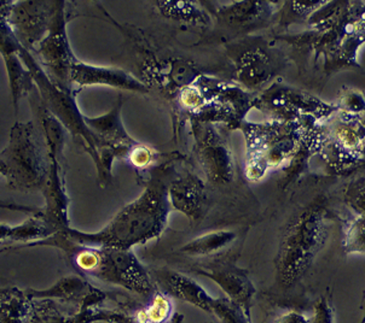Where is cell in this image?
Here are the masks:
<instances>
[{
  "mask_svg": "<svg viewBox=\"0 0 365 323\" xmlns=\"http://www.w3.org/2000/svg\"><path fill=\"white\" fill-rule=\"evenodd\" d=\"M345 248L347 253H363L364 251V218L356 217L351 222L346 234Z\"/></svg>",
  "mask_w": 365,
  "mask_h": 323,
  "instance_id": "18",
  "label": "cell"
},
{
  "mask_svg": "<svg viewBox=\"0 0 365 323\" xmlns=\"http://www.w3.org/2000/svg\"><path fill=\"white\" fill-rule=\"evenodd\" d=\"M168 199L173 208L185 213L191 220H199L203 206L202 182L194 176L180 179L168 187Z\"/></svg>",
  "mask_w": 365,
  "mask_h": 323,
  "instance_id": "12",
  "label": "cell"
},
{
  "mask_svg": "<svg viewBox=\"0 0 365 323\" xmlns=\"http://www.w3.org/2000/svg\"><path fill=\"white\" fill-rule=\"evenodd\" d=\"M159 75L160 83H166L167 87H185L190 86L196 78V71L184 62H172L171 64H165L159 71L151 73V75Z\"/></svg>",
  "mask_w": 365,
  "mask_h": 323,
  "instance_id": "17",
  "label": "cell"
},
{
  "mask_svg": "<svg viewBox=\"0 0 365 323\" xmlns=\"http://www.w3.org/2000/svg\"><path fill=\"white\" fill-rule=\"evenodd\" d=\"M80 268L88 272H102L128 287L148 295L154 291V285L147 270L131 253L123 248H108L106 251L83 250L76 256Z\"/></svg>",
  "mask_w": 365,
  "mask_h": 323,
  "instance_id": "6",
  "label": "cell"
},
{
  "mask_svg": "<svg viewBox=\"0 0 365 323\" xmlns=\"http://www.w3.org/2000/svg\"><path fill=\"white\" fill-rule=\"evenodd\" d=\"M36 110L38 111L41 129L45 135L48 145V156L53 157L57 161H63L64 140H66V129L60 121L46 109L41 99L36 95Z\"/></svg>",
  "mask_w": 365,
  "mask_h": 323,
  "instance_id": "14",
  "label": "cell"
},
{
  "mask_svg": "<svg viewBox=\"0 0 365 323\" xmlns=\"http://www.w3.org/2000/svg\"><path fill=\"white\" fill-rule=\"evenodd\" d=\"M1 174L19 187H36L46 181L50 161L40 151L32 122H16L10 132V142L0 154Z\"/></svg>",
  "mask_w": 365,
  "mask_h": 323,
  "instance_id": "3",
  "label": "cell"
},
{
  "mask_svg": "<svg viewBox=\"0 0 365 323\" xmlns=\"http://www.w3.org/2000/svg\"><path fill=\"white\" fill-rule=\"evenodd\" d=\"M170 211L168 187L160 180L151 181L143 194L126 206L107 228L95 235H85V240L103 248L126 250L159 237Z\"/></svg>",
  "mask_w": 365,
  "mask_h": 323,
  "instance_id": "1",
  "label": "cell"
},
{
  "mask_svg": "<svg viewBox=\"0 0 365 323\" xmlns=\"http://www.w3.org/2000/svg\"><path fill=\"white\" fill-rule=\"evenodd\" d=\"M160 280L166 284L167 290L180 300L201 307L207 312H215L222 323H250L245 317L242 307L227 300H212L202 288L187 276L177 272H166L160 275Z\"/></svg>",
  "mask_w": 365,
  "mask_h": 323,
  "instance_id": "9",
  "label": "cell"
},
{
  "mask_svg": "<svg viewBox=\"0 0 365 323\" xmlns=\"http://www.w3.org/2000/svg\"><path fill=\"white\" fill-rule=\"evenodd\" d=\"M314 323H333L331 310H330V307L324 298L321 302H318L317 305H316Z\"/></svg>",
  "mask_w": 365,
  "mask_h": 323,
  "instance_id": "22",
  "label": "cell"
},
{
  "mask_svg": "<svg viewBox=\"0 0 365 323\" xmlns=\"http://www.w3.org/2000/svg\"><path fill=\"white\" fill-rule=\"evenodd\" d=\"M341 102L346 110L349 111V112H358L359 110H363L364 100L358 92H347L344 95Z\"/></svg>",
  "mask_w": 365,
  "mask_h": 323,
  "instance_id": "21",
  "label": "cell"
},
{
  "mask_svg": "<svg viewBox=\"0 0 365 323\" xmlns=\"http://www.w3.org/2000/svg\"><path fill=\"white\" fill-rule=\"evenodd\" d=\"M324 226L319 208L307 209L290 226L277 257L278 277L283 284H293L305 272L321 248Z\"/></svg>",
  "mask_w": 365,
  "mask_h": 323,
  "instance_id": "4",
  "label": "cell"
},
{
  "mask_svg": "<svg viewBox=\"0 0 365 323\" xmlns=\"http://www.w3.org/2000/svg\"><path fill=\"white\" fill-rule=\"evenodd\" d=\"M272 73L270 60L262 52H250L243 57L238 74L241 81L248 86H260L269 79Z\"/></svg>",
  "mask_w": 365,
  "mask_h": 323,
  "instance_id": "15",
  "label": "cell"
},
{
  "mask_svg": "<svg viewBox=\"0 0 365 323\" xmlns=\"http://www.w3.org/2000/svg\"><path fill=\"white\" fill-rule=\"evenodd\" d=\"M20 58L32 76L33 83H36L43 104L56 119L60 121L64 129L69 130L74 142L88 151V154L95 161L97 169L100 171L98 144L95 135L92 134L91 130L85 122V116L80 112L78 104L76 102V93L63 91L55 86L40 67L36 57L22 46L20 48Z\"/></svg>",
  "mask_w": 365,
  "mask_h": 323,
  "instance_id": "2",
  "label": "cell"
},
{
  "mask_svg": "<svg viewBox=\"0 0 365 323\" xmlns=\"http://www.w3.org/2000/svg\"><path fill=\"white\" fill-rule=\"evenodd\" d=\"M126 158H128V161L131 162L135 168H144L153 159V152L145 146L137 144L132 147Z\"/></svg>",
  "mask_w": 365,
  "mask_h": 323,
  "instance_id": "19",
  "label": "cell"
},
{
  "mask_svg": "<svg viewBox=\"0 0 365 323\" xmlns=\"http://www.w3.org/2000/svg\"><path fill=\"white\" fill-rule=\"evenodd\" d=\"M202 274L213 279L215 282L220 285V287L227 292L232 298V302L245 307L247 315L250 314V302L253 295V285L250 284L247 276L237 269H213L210 272H202ZM250 316V315H248Z\"/></svg>",
  "mask_w": 365,
  "mask_h": 323,
  "instance_id": "13",
  "label": "cell"
},
{
  "mask_svg": "<svg viewBox=\"0 0 365 323\" xmlns=\"http://www.w3.org/2000/svg\"><path fill=\"white\" fill-rule=\"evenodd\" d=\"M180 99L185 107L194 109V107H199L200 104L202 102L203 97L197 88L187 86L182 88Z\"/></svg>",
  "mask_w": 365,
  "mask_h": 323,
  "instance_id": "20",
  "label": "cell"
},
{
  "mask_svg": "<svg viewBox=\"0 0 365 323\" xmlns=\"http://www.w3.org/2000/svg\"><path fill=\"white\" fill-rule=\"evenodd\" d=\"M277 323H309L306 321L302 316L298 315V314H294V312H289L286 315L281 316L278 319Z\"/></svg>",
  "mask_w": 365,
  "mask_h": 323,
  "instance_id": "23",
  "label": "cell"
},
{
  "mask_svg": "<svg viewBox=\"0 0 365 323\" xmlns=\"http://www.w3.org/2000/svg\"><path fill=\"white\" fill-rule=\"evenodd\" d=\"M235 240H236V234L234 232L224 231V232L210 233L190 241L182 248V251L191 256H210L222 248H227Z\"/></svg>",
  "mask_w": 365,
  "mask_h": 323,
  "instance_id": "16",
  "label": "cell"
},
{
  "mask_svg": "<svg viewBox=\"0 0 365 323\" xmlns=\"http://www.w3.org/2000/svg\"><path fill=\"white\" fill-rule=\"evenodd\" d=\"M66 5V1H57L48 34L38 43L33 52L39 55V60H36L48 80L61 90L73 92L71 85V67L76 55L68 41Z\"/></svg>",
  "mask_w": 365,
  "mask_h": 323,
  "instance_id": "5",
  "label": "cell"
},
{
  "mask_svg": "<svg viewBox=\"0 0 365 323\" xmlns=\"http://www.w3.org/2000/svg\"><path fill=\"white\" fill-rule=\"evenodd\" d=\"M14 1H0V55L8 70L11 87L12 102L15 111H19V102L28 92H32L33 79L20 58L21 43L12 32L9 15Z\"/></svg>",
  "mask_w": 365,
  "mask_h": 323,
  "instance_id": "8",
  "label": "cell"
},
{
  "mask_svg": "<svg viewBox=\"0 0 365 323\" xmlns=\"http://www.w3.org/2000/svg\"><path fill=\"white\" fill-rule=\"evenodd\" d=\"M210 132L200 144V159L210 181L225 184L234 176V162L222 139Z\"/></svg>",
  "mask_w": 365,
  "mask_h": 323,
  "instance_id": "11",
  "label": "cell"
},
{
  "mask_svg": "<svg viewBox=\"0 0 365 323\" xmlns=\"http://www.w3.org/2000/svg\"><path fill=\"white\" fill-rule=\"evenodd\" d=\"M71 85L72 87L74 85L80 87L101 85L139 93H147L149 91L145 83H140L128 71L116 68L95 67L83 63L76 57L71 67Z\"/></svg>",
  "mask_w": 365,
  "mask_h": 323,
  "instance_id": "10",
  "label": "cell"
},
{
  "mask_svg": "<svg viewBox=\"0 0 365 323\" xmlns=\"http://www.w3.org/2000/svg\"><path fill=\"white\" fill-rule=\"evenodd\" d=\"M57 1L14 3L9 23L22 48L32 53L48 32Z\"/></svg>",
  "mask_w": 365,
  "mask_h": 323,
  "instance_id": "7",
  "label": "cell"
}]
</instances>
